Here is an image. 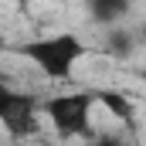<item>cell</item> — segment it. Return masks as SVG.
Returning a JSON list of instances; mask_svg holds the SVG:
<instances>
[{"label": "cell", "instance_id": "4", "mask_svg": "<svg viewBox=\"0 0 146 146\" xmlns=\"http://www.w3.org/2000/svg\"><path fill=\"white\" fill-rule=\"evenodd\" d=\"M95 102L109 112V115H115L119 122H133V119H136L133 99H129L126 92H119V88H99V92H95Z\"/></svg>", "mask_w": 146, "mask_h": 146}, {"label": "cell", "instance_id": "8", "mask_svg": "<svg viewBox=\"0 0 146 146\" xmlns=\"http://www.w3.org/2000/svg\"><path fill=\"white\" fill-rule=\"evenodd\" d=\"M3 85H7V82H3V72H0V88H3Z\"/></svg>", "mask_w": 146, "mask_h": 146}, {"label": "cell", "instance_id": "9", "mask_svg": "<svg viewBox=\"0 0 146 146\" xmlns=\"http://www.w3.org/2000/svg\"><path fill=\"white\" fill-rule=\"evenodd\" d=\"M143 82H146V68H143Z\"/></svg>", "mask_w": 146, "mask_h": 146}, {"label": "cell", "instance_id": "3", "mask_svg": "<svg viewBox=\"0 0 146 146\" xmlns=\"http://www.w3.org/2000/svg\"><path fill=\"white\" fill-rule=\"evenodd\" d=\"M37 112H41V106H37V99L31 92H17L10 85L0 88V126L10 136H17V139L34 136L37 133Z\"/></svg>", "mask_w": 146, "mask_h": 146}, {"label": "cell", "instance_id": "1", "mask_svg": "<svg viewBox=\"0 0 146 146\" xmlns=\"http://www.w3.org/2000/svg\"><path fill=\"white\" fill-rule=\"evenodd\" d=\"M27 61H34L51 82H68L75 72V65L85 58V41L72 31H58L48 37H34L27 44L17 48Z\"/></svg>", "mask_w": 146, "mask_h": 146}, {"label": "cell", "instance_id": "5", "mask_svg": "<svg viewBox=\"0 0 146 146\" xmlns=\"http://www.w3.org/2000/svg\"><path fill=\"white\" fill-rule=\"evenodd\" d=\"M126 14H129L126 0H92V21H99L102 27H119Z\"/></svg>", "mask_w": 146, "mask_h": 146}, {"label": "cell", "instance_id": "7", "mask_svg": "<svg viewBox=\"0 0 146 146\" xmlns=\"http://www.w3.org/2000/svg\"><path fill=\"white\" fill-rule=\"evenodd\" d=\"M92 146H126V143H122L115 133H102V136H95V139H92Z\"/></svg>", "mask_w": 146, "mask_h": 146}, {"label": "cell", "instance_id": "10", "mask_svg": "<svg viewBox=\"0 0 146 146\" xmlns=\"http://www.w3.org/2000/svg\"><path fill=\"white\" fill-rule=\"evenodd\" d=\"M143 34H146V31H143Z\"/></svg>", "mask_w": 146, "mask_h": 146}, {"label": "cell", "instance_id": "6", "mask_svg": "<svg viewBox=\"0 0 146 146\" xmlns=\"http://www.w3.org/2000/svg\"><path fill=\"white\" fill-rule=\"evenodd\" d=\"M106 44H109V51L115 54V58H129L133 48H136V37L129 34V27H109Z\"/></svg>", "mask_w": 146, "mask_h": 146}, {"label": "cell", "instance_id": "2", "mask_svg": "<svg viewBox=\"0 0 146 146\" xmlns=\"http://www.w3.org/2000/svg\"><path fill=\"white\" fill-rule=\"evenodd\" d=\"M92 106H95V92H65V95L48 99L41 106V112L58 136L92 139Z\"/></svg>", "mask_w": 146, "mask_h": 146}]
</instances>
